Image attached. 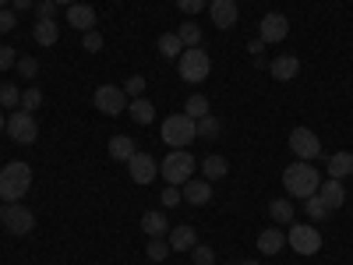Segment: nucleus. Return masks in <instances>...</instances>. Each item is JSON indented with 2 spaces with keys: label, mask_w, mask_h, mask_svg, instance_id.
<instances>
[{
  "label": "nucleus",
  "mask_w": 353,
  "mask_h": 265,
  "mask_svg": "<svg viewBox=\"0 0 353 265\" xmlns=\"http://www.w3.org/2000/svg\"><path fill=\"white\" fill-rule=\"evenodd\" d=\"M156 50L166 57V61H176V57L184 53V43H181V36H176V32H163L159 43H156Z\"/></svg>",
  "instance_id": "b1692460"
},
{
  "label": "nucleus",
  "mask_w": 353,
  "mask_h": 265,
  "mask_svg": "<svg viewBox=\"0 0 353 265\" xmlns=\"http://www.w3.org/2000/svg\"><path fill=\"white\" fill-rule=\"evenodd\" d=\"M205 4H209V0H176V11H184V14H198V11H205Z\"/></svg>",
  "instance_id": "ea45409f"
},
{
  "label": "nucleus",
  "mask_w": 353,
  "mask_h": 265,
  "mask_svg": "<svg viewBox=\"0 0 353 265\" xmlns=\"http://www.w3.org/2000/svg\"><path fill=\"white\" fill-rule=\"evenodd\" d=\"M14 64H18V53H14L11 46L0 43V71H8V68H14Z\"/></svg>",
  "instance_id": "a19ab883"
},
{
  "label": "nucleus",
  "mask_w": 353,
  "mask_h": 265,
  "mask_svg": "<svg viewBox=\"0 0 353 265\" xmlns=\"http://www.w3.org/2000/svg\"><path fill=\"white\" fill-rule=\"evenodd\" d=\"M184 113L191 117V121H201V117H209V99L205 96H188V103H184Z\"/></svg>",
  "instance_id": "c85d7f7f"
},
{
  "label": "nucleus",
  "mask_w": 353,
  "mask_h": 265,
  "mask_svg": "<svg viewBox=\"0 0 353 265\" xmlns=\"http://www.w3.org/2000/svg\"><path fill=\"white\" fill-rule=\"evenodd\" d=\"M269 71H272L276 81H293V78L301 75V61L293 53H283V57H276V61L269 64Z\"/></svg>",
  "instance_id": "4468645a"
},
{
  "label": "nucleus",
  "mask_w": 353,
  "mask_h": 265,
  "mask_svg": "<svg viewBox=\"0 0 353 265\" xmlns=\"http://www.w3.org/2000/svg\"><path fill=\"white\" fill-rule=\"evenodd\" d=\"M4 128H8V117H4V113H0V135H4Z\"/></svg>",
  "instance_id": "de8ad7c7"
},
{
  "label": "nucleus",
  "mask_w": 353,
  "mask_h": 265,
  "mask_svg": "<svg viewBox=\"0 0 353 265\" xmlns=\"http://www.w3.org/2000/svg\"><path fill=\"white\" fill-rule=\"evenodd\" d=\"M261 50H265L261 39H251V43H248V53H251V57H261Z\"/></svg>",
  "instance_id": "a18cd8bd"
},
{
  "label": "nucleus",
  "mask_w": 353,
  "mask_h": 265,
  "mask_svg": "<svg viewBox=\"0 0 353 265\" xmlns=\"http://www.w3.org/2000/svg\"><path fill=\"white\" fill-rule=\"evenodd\" d=\"M141 230L149 233V237H163V233H170V223L163 213H145L141 216Z\"/></svg>",
  "instance_id": "bb28decb"
},
{
  "label": "nucleus",
  "mask_w": 353,
  "mask_h": 265,
  "mask_svg": "<svg viewBox=\"0 0 353 265\" xmlns=\"http://www.w3.org/2000/svg\"><path fill=\"white\" fill-rule=\"evenodd\" d=\"M166 241H170L173 251H191L198 244V233H194V226H173Z\"/></svg>",
  "instance_id": "aec40b11"
},
{
  "label": "nucleus",
  "mask_w": 353,
  "mask_h": 265,
  "mask_svg": "<svg viewBox=\"0 0 353 265\" xmlns=\"http://www.w3.org/2000/svg\"><path fill=\"white\" fill-rule=\"evenodd\" d=\"M304 209H307V216H311V219H329V216H332V209H329V205L321 202L318 195L304 198Z\"/></svg>",
  "instance_id": "2f4dec72"
},
{
  "label": "nucleus",
  "mask_w": 353,
  "mask_h": 265,
  "mask_svg": "<svg viewBox=\"0 0 353 265\" xmlns=\"http://www.w3.org/2000/svg\"><path fill=\"white\" fill-rule=\"evenodd\" d=\"M0 106H21V88L11 81L0 85Z\"/></svg>",
  "instance_id": "473e14b6"
},
{
  "label": "nucleus",
  "mask_w": 353,
  "mask_h": 265,
  "mask_svg": "<svg viewBox=\"0 0 353 265\" xmlns=\"http://www.w3.org/2000/svg\"><path fill=\"white\" fill-rule=\"evenodd\" d=\"M176 68H181V78L184 81L198 85V81H205V78L212 75V57L205 53L201 46H191V50H184L181 57H176Z\"/></svg>",
  "instance_id": "39448f33"
},
{
  "label": "nucleus",
  "mask_w": 353,
  "mask_h": 265,
  "mask_svg": "<svg viewBox=\"0 0 353 265\" xmlns=\"http://www.w3.org/2000/svg\"><path fill=\"white\" fill-rule=\"evenodd\" d=\"M290 153L297 159H318L321 156V138L311 131V128H293L290 131Z\"/></svg>",
  "instance_id": "1a4fd4ad"
},
{
  "label": "nucleus",
  "mask_w": 353,
  "mask_h": 265,
  "mask_svg": "<svg viewBox=\"0 0 353 265\" xmlns=\"http://www.w3.org/2000/svg\"><path fill=\"white\" fill-rule=\"evenodd\" d=\"M181 198H184V195H181V191H176L173 184H170V188L163 191V205H166V209H170V205H176V202H181Z\"/></svg>",
  "instance_id": "37998d69"
},
{
  "label": "nucleus",
  "mask_w": 353,
  "mask_h": 265,
  "mask_svg": "<svg viewBox=\"0 0 353 265\" xmlns=\"http://www.w3.org/2000/svg\"><path fill=\"white\" fill-rule=\"evenodd\" d=\"M43 106V92H39V88L32 85V88H25V92H21V106L18 110H28V113H32V110H39Z\"/></svg>",
  "instance_id": "72a5a7b5"
},
{
  "label": "nucleus",
  "mask_w": 353,
  "mask_h": 265,
  "mask_svg": "<svg viewBox=\"0 0 353 265\" xmlns=\"http://www.w3.org/2000/svg\"><path fill=\"white\" fill-rule=\"evenodd\" d=\"M269 219H276V226H286L293 219V202L290 198H272L269 202Z\"/></svg>",
  "instance_id": "a878e982"
},
{
  "label": "nucleus",
  "mask_w": 353,
  "mask_h": 265,
  "mask_svg": "<svg viewBox=\"0 0 353 265\" xmlns=\"http://www.w3.org/2000/svg\"><path fill=\"white\" fill-rule=\"evenodd\" d=\"M176 36H181L184 50H191V46H201V28H198L194 21H184L181 28H176Z\"/></svg>",
  "instance_id": "c756f323"
},
{
  "label": "nucleus",
  "mask_w": 353,
  "mask_h": 265,
  "mask_svg": "<svg viewBox=\"0 0 353 265\" xmlns=\"http://www.w3.org/2000/svg\"><path fill=\"white\" fill-rule=\"evenodd\" d=\"M241 265H258V262H254V258H248V262H241Z\"/></svg>",
  "instance_id": "09e8293b"
},
{
  "label": "nucleus",
  "mask_w": 353,
  "mask_h": 265,
  "mask_svg": "<svg viewBox=\"0 0 353 265\" xmlns=\"http://www.w3.org/2000/svg\"><path fill=\"white\" fill-rule=\"evenodd\" d=\"M191 258H194V265H216V251L209 244H194L191 248Z\"/></svg>",
  "instance_id": "f704fd0d"
},
{
  "label": "nucleus",
  "mask_w": 353,
  "mask_h": 265,
  "mask_svg": "<svg viewBox=\"0 0 353 265\" xmlns=\"http://www.w3.org/2000/svg\"><path fill=\"white\" fill-rule=\"evenodd\" d=\"M128 113H131V121L134 124H152V117H156V106L145 99V96H138V99H131L128 103Z\"/></svg>",
  "instance_id": "4be33fe9"
},
{
  "label": "nucleus",
  "mask_w": 353,
  "mask_h": 265,
  "mask_svg": "<svg viewBox=\"0 0 353 265\" xmlns=\"http://www.w3.org/2000/svg\"><path fill=\"white\" fill-rule=\"evenodd\" d=\"M181 195H184V202H191V205H209V202H212V184H209V181H194V177H191Z\"/></svg>",
  "instance_id": "a211bd4d"
},
{
  "label": "nucleus",
  "mask_w": 353,
  "mask_h": 265,
  "mask_svg": "<svg viewBox=\"0 0 353 265\" xmlns=\"http://www.w3.org/2000/svg\"><path fill=\"white\" fill-rule=\"evenodd\" d=\"M170 241H163V237H149V248H145V255H149V262H166L170 258Z\"/></svg>",
  "instance_id": "7c9ffc66"
},
{
  "label": "nucleus",
  "mask_w": 353,
  "mask_h": 265,
  "mask_svg": "<svg viewBox=\"0 0 353 265\" xmlns=\"http://www.w3.org/2000/svg\"><path fill=\"white\" fill-rule=\"evenodd\" d=\"M4 226H8V233H14V237H25V233H32L36 216L28 213L21 202H14V205H8V213H4Z\"/></svg>",
  "instance_id": "9b49d317"
},
{
  "label": "nucleus",
  "mask_w": 353,
  "mask_h": 265,
  "mask_svg": "<svg viewBox=\"0 0 353 265\" xmlns=\"http://www.w3.org/2000/svg\"><path fill=\"white\" fill-rule=\"evenodd\" d=\"M194 166H198V159H194L188 149H170V156L159 163V173L166 177V184L184 188L191 177H194Z\"/></svg>",
  "instance_id": "7ed1b4c3"
},
{
  "label": "nucleus",
  "mask_w": 353,
  "mask_h": 265,
  "mask_svg": "<svg viewBox=\"0 0 353 265\" xmlns=\"http://www.w3.org/2000/svg\"><path fill=\"white\" fill-rule=\"evenodd\" d=\"M209 18H212L216 28H233L241 18L237 0H209Z\"/></svg>",
  "instance_id": "ddd939ff"
},
{
  "label": "nucleus",
  "mask_w": 353,
  "mask_h": 265,
  "mask_svg": "<svg viewBox=\"0 0 353 265\" xmlns=\"http://www.w3.org/2000/svg\"><path fill=\"white\" fill-rule=\"evenodd\" d=\"M14 25H18V14L8 11V8H0V32H14Z\"/></svg>",
  "instance_id": "79ce46f5"
},
{
  "label": "nucleus",
  "mask_w": 353,
  "mask_h": 265,
  "mask_svg": "<svg viewBox=\"0 0 353 265\" xmlns=\"http://www.w3.org/2000/svg\"><path fill=\"white\" fill-rule=\"evenodd\" d=\"M134 153H138V149H134V138H131V135H113V138H110V159L128 163Z\"/></svg>",
  "instance_id": "6ab92c4d"
},
{
  "label": "nucleus",
  "mask_w": 353,
  "mask_h": 265,
  "mask_svg": "<svg viewBox=\"0 0 353 265\" xmlns=\"http://www.w3.org/2000/svg\"><path fill=\"white\" fill-rule=\"evenodd\" d=\"M128 170H131V181H134V184H152L156 173H159V163H156L149 153H134V156L128 159Z\"/></svg>",
  "instance_id": "f8f14e48"
},
{
  "label": "nucleus",
  "mask_w": 353,
  "mask_h": 265,
  "mask_svg": "<svg viewBox=\"0 0 353 265\" xmlns=\"http://www.w3.org/2000/svg\"><path fill=\"white\" fill-rule=\"evenodd\" d=\"M8 135H11L18 145H36V138H39L36 117L28 113V110H14V113L8 117Z\"/></svg>",
  "instance_id": "6e6552de"
},
{
  "label": "nucleus",
  "mask_w": 353,
  "mask_h": 265,
  "mask_svg": "<svg viewBox=\"0 0 353 265\" xmlns=\"http://www.w3.org/2000/svg\"><path fill=\"white\" fill-rule=\"evenodd\" d=\"M28 8H36V0H11V11H28Z\"/></svg>",
  "instance_id": "c03bdc74"
},
{
  "label": "nucleus",
  "mask_w": 353,
  "mask_h": 265,
  "mask_svg": "<svg viewBox=\"0 0 353 265\" xmlns=\"http://www.w3.org/2000/svg\"><path fill=\"white\" fill-rule=\"evenodd\" d=\"M124 92H128V99H131V96L138 99V96L145 92V78H141V75H131V78L124 81Z\"/></svg>",
  "instance_id": "4c0bfd02"
},
{
  "label": "nucleus",
  "mask_w": 353,
  "mask_h": 265,
  "mask_svg": "<svg viewBox=\"0 0 353 265\" xmlns=\"http://www.w3.org/2000/svg\"><path fill=\"white\" fill-rule=\"evenodd\" d=\"M53 14H57L53 0H39V4H36V18H39V21H53Z\"/></svg>",
  "instance_id": "58836bf2"
},
{
  "label": "nucleus",
  "mask_w": 353,
  "mask_h": 265,
  "mask_svg": "<svg viewBox=\"0 0 353 265\" xmlns=\"http://www.w3.org/2000/svg\"><path fill=\"white\" fill-rule=\"evenodd\" d=\"M8 4H11V0H0V8H8Z\"/></svg>",
  "instance_id": "3c124183"
},
{
  "label": "nucleus",
  "mask_w": 353,
  "mask_h": 265,
  "mask_svg": "<svg viewBox=\"0 0 353 265\" xmlns=\"http://www.w3.org/2000/svg\"><path fill=\"white\" fill-rule=\"evenodd\" d=\"M81 50H88V53H99L103 50V36L96 32V28H88V32L81 36Z\"/></svg>",
  "instance_id": "e433bc0d"
},
{
  "label": "nucleus",
  "mask_w": 353,
  "mask_h": 265,
  "mask_svg": "<svg viewBox=\"0 0 353 265\" xmlns=\"http://www.w3.org/2000/svg\"><path fill=\"white\" fill-rule=\"evenodd\" d=\"M325 170H329V177L343 181V177H350V173H353V156H350V153H336V156H329V159H325Z\"/></svg>",
  "instance_id": "5701e85b"
},
{
  "label": "nucleus",
  "mask_w": 353,
  "mask_h": 265,
  "mask_svg": "<svg viewBox=\"0 0 353 265\" xmlns=\"http://www.w3.org/2000/svg\"><path fill=\"white\" fill-rule=\"evenodd\" d=\"M194 138H198V121H191L188 113H173L163 121V141L170 149H188Z\"/></svg>",
  "instance_id": "20e7f679"
},
{
  "label": "nucleus",
  "mask_w": 353,
  "mask_h": 265,
  "mask_svg": "<svg viewBox=\"0 0 353 265\" xmlns=\"http://www.w3.org/2000/svg\"><path fill=\"white\" fill-rule=\"evenodd\" d=\"M32 36H36L39 46H53L57 39H61V25H57V21H36Z\"/></svg>",
  "instance_id": "393cba45"
},
{
  "label": "nucleus",
  "mask_w": 353,
  "mask_h": 265,
  "mask_svg": "<svg viewBox=\"0 0 353 265\" xmlns=\"http://www.w3.org/2000/svg\"><path fill=\"white\" fill-rule=\"evenodd\" d=\"M290 36V18L279 14V11H269V14H261L258 21V39L261 43H283Z\"/></svg>",
  "instance_id": "9d476101"
},
{
  "label": "nucleus",
  "mask_w": 353,
  "mask_h": 265,
  "mask_svg": "<svg viewBox=\"0 0 353 265\" xmlns=\"http://www.w3.org/2000/svg\"><path fill=\"white\" fill-rule=\"evenodd\" d=\"M318 170L311 166V163H290L286 170H283V188L290 191V198H311V195H318Z\"/></svg>",
  "instance_id": "f03ea898"
},
{
  "label": "nucleus",
  "mask_w": 353,
  "mask_h": 265,
  "mask_svg": "<svg viewBox=\"0 0 353 265\" xmlns=\"http://www.w3.org/2000/svg\"><path fill=\"white\" fill-rule=\"evenodd\" d=\"M286 244L297 255H318L321 251V233H318V226H307V223H290Z\"/></svg>",
  "instance_id": "0eeeda50"
},
{
  "label": "nucleus",
  "mask_w": 353,
  "mask_h": 265,
  "mask_svg": "<svg viewBox=\"0 0 353 265\" xmlns=\"http://www.w3.org/2000/svg\"><path fill=\"white\" fill-rule=\"evenodd\" d=\"M28 188H32V166H28L25 159H11L4 170H0V198H4L8 205L21 202L28 195Z\"/></svg>",
  "instance_id": "f257e3e1"
},
{
  "label": "nucleus",
  "mask_w": 353,
  "mask_h": 265,
  "mask_svg": "<svg viewBox=\"0 0 353 265\" xmlns=\"http://www.w3.org/2000/svg\"><path fill=\"white\" fill-rule=\"evenodd\" d=\"M57 8H71V4H78V0H53Z\"/></svg>",
  "instance_id": "49530a36"
},
{
  "label": "nucleus",
  "mask_w": 353,
  "mask_h": 265,
  "mask_svg": "<svg viewBox=\"0 0 353 265\" xmlns=\"http://www.w3.org/2000/svg\"><path fill=\"white\" fill-rule=\"evenodd\" d=\"M318 198L325 202L332 213H336V209H343V202H346V188H343V181H336V177H329L325 184H318Z\"/></svg>",
  "instance_id": "dca6fc26"
},
{
  "label": "nucleus",
  "mask_w": 353,
  "mask_h": 265,
  "mask_svg": "<svg viewBox=\"0 0 353 265\" xmlns=\"http://www.w3.org/2000/svg\"><path fill=\"white\" fill-rule=\"evenodd\" d=\"M92 103H96V110L106 113V117H121L131 99H128V92H124L121 85H99L96 96H92Z\"/></svg>",
  "instance_id": "423d86ee"
},
{
  "label": "nucleus",
  "mask_w": 353,
  "mask_h": 265,
  "mask_svg": "<svg viewBox=\"0 0 353 265\" xmlns=\"http://www.w3.org/2000/svg\"><path fill=\"white\" fill-rule=\"evenodd\" d=\"M0 223H4V205H0Z\"/></svg>",
  "instance_id": "8fccbe9b"
},
{
  "label": "nucleus",
  "mask_w": 353,
  "mask_h": 265,
  "mask_svg": "<svg viewBox=\"0 0 353 265\" xmlns=\"http://www.w3.org/2000/svg\"><path fill=\"white\" fill-rule=\"evenodd\" d=\"M286 248V233L279 230V226H265L261 233H258V251L261 255H279Z\"/></svg>",
  "instance_id": "2eb2a0df"
},
{
  "label": "nucleus",
  "mask_w": 353,
  "mask_h": 265,
  "mask_svg": "<svg viewBox=\"0 0 353 265\" xmlns=\"http://www.w3.org/2000/svg\"><path fill=\"white\" fill-rule=\"evenodd\" d=\"M68 25L78 28V32L96 28V11H92V4H71V8H68Z\"/></svg>",
  "instance_id": "f3484780"
},
{
  "label": "nucleus",
  "mask_w": 353,
  "mask_h": 265,
  "mask_svg": "<svg viewBox=\"0 0 353 265\" xmlns=\"http://www.w3.org/2000/svg\"><path fill=\"white\" fill-rule=\"evenodd\" d=\"M219 131H223V121H219V117H212V113L198 121V138H205V141H216Z\"/></svg>",
  "instance_id": "cd10ccee"
},
{
  "label": "nucleus",
  "mask_w": 353,
  "mask_h": 265,
  "mask_svg": "<svg viewBox=\"0 0 353 265\" xmlns=\"http://www.w3.org/2000/svg\"><path fill=\"white\" fill-rule=\"evenodd\" d=\"M14 68H18L21 78H36V75H39V61H36V57H18Z\"/></svg>",
  "instance_id": "c9c22d12"
},
{
  "label": "nucleus",
  "mask_w": 353,
  "mask_h": 265,
  "mask_svg": "<svg viewBox=\"0 0 353 265\" xmlns=\"http://www.w3.org/2000/svg\"><path fill=\"white\" fill-rule=\"evenodd\" d=\"M201 173H205V181H223V177H226V170H230V163L219 156V153H212V156H205L201 163Z\"/></svg>",
  "instance_id": "412c9836"
}]
</instances>
